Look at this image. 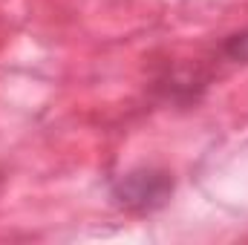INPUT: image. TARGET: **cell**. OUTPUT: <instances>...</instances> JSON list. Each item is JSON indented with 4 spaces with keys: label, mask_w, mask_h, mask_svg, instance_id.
Masks as SVG:
<instances>
[{
    "label": "cell",
    "mask_w": 248,
    "mask_h": 245,
    "mask_svg": "<svg viewBox=\"0 0 248 245\" xmlns=\"http://www.w3.org/2000/svg\"><path fill=\"white\" fill-rule=\"evenodd\" d=\"M225 52H228L231 58H237V61H248V32L228 38V44H225Z\"/></svg>",
    "instance_id": "cell-1"
}]
</instances>
